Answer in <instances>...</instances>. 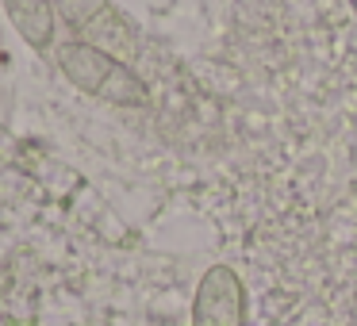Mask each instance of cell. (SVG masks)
<instances>
[{"label": "cell", "mask_w": 357, "mask_h": 326, "mask_svg": "<svg viewBox=\"0 0 357 326\" xmlns=\"http://www.w3.org/2000/svg\"><path fill=\"white\" fill-rule=\"evenodd\" d=\"M54 16L70 27V39L108 50L127 65L139 62L142 54L139 31H135V24L123 16L116 0H54Z\"/></svg>", "instance_id": "obj_2"}, {"label": "cell", "mask_w": 357, "mask_h": 326, "mask_svg": "<svg viewBox=\"0 0 357 326\" xmlns=\"http://www.w3.org/2000/svg\"><path fill=\"white\" fill-rule=\"evenodd\" d=\"M192 326H246V284L231 265L204 269L192 295Z\"/></svg>", "instance_id": "obj_3"}, {"label": "cell", "mask_w": 357, "mask_h": 326, "mask_svg": "<svg viewBox=\"0 0 357 326\" xmlns=\"http://www.w3.org/2000/svg\"><path fill=\"white\" fill-rule=\"evenodd\" d=\"M0 8L8 16V24L20 31V39L31 50H50L58 35V16L54 0H0Z\"/></svg>", "instance_id": "obj_4"}, {"label": "cell", "mask_w": 357, "mask_h": 326, "mask_svg": "<svg viewBox=\"0 0 357 326\" xmlns=\"http://www.w3.org/2000/svg\"><path fill=\"white\" fill-rule=\"evenodd\" d=\"M58 70L77 93L93 96L100 104H116V108H142L150 100V85L135 73V65L119 62L108 50H96L89 42L66 39L58 42Z\"/></svg>", "instance_id": "obj_1"}]
</instances>
